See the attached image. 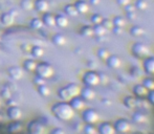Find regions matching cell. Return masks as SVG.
<instances>
[{
  "instance_id": "cell-1",
  "label": "cell",
  "mask_w": 154,
  "mask_h": 134,
  "mask_svg": "<svg viewBox=\"0 0 154 134\" xmlns=\"http://www.w3.org/2000/svg\"><path fill=\"white\" fill-rule=\"evenodd\" d=\"M51 112L53 114L60 120H69L73 117L75 115V110L70 106L69 103L66 102H61V103H57L53 106L51 108Z\"/></svg>"
},
{
  "instance_id": "cell-2",
  "label": "cell",
  "mask_w": 154,
  "mask_h": 134,
  "mask_svg": "<svg viewBox=\"0 0 154 134\" xmlns=\"http://www.w3.org/2000/svg\"><path fill=\"white\" fill-rule=\"evenodd\" d=\"M35 72H36V75H38V77L46 80L53 77L54 68L49 63L43 62V63H40L37 65V68H36V70H35Z\"/></svg>"
},
{
  "instance_id": "cell-3",
  "label": "cell",
  "mask_w": 154,
  "mask_h": 134,
  "mask_svg": "<svg viewBox=\"0 0 154 134\" xmlns=\"http://www.w3.org/2000/svg\"><path fill=\"white\" fill-rule=\"evenodd\" d=\"M45 131V125L40 120H32L27 127V132L29 134H43Z\"/></svg>"
},
{
  "instance_id": "cell-4",
  "label": "cell",
  "mask_w": 154,
  "mask_h": 134,
  "mask_svg": "<svg viewBox=\"0 0 154 134\" xmlns=\"http://www.w3.org/2000/svg\"><path fill=\"white\" fill-rule=\"evenodd\" d=\"M83 82L86 84V86H97V84H100V77L95 71H88L85 73L83 78Z\"/></svg>"
},
{
  "instance_id": "cell-5",
  "label": "cell",
  "mask_w": 154,
  "mask_h": 134,
  "mask_svg": "<svg viewBox=\"0 0 154 134\" xmlns=\"http://www.w3.org/2000/svg\"><path fill=\"white\" fill-rule=\"evenodd\" d=\"M132 53H134V56H136L138 58H145L148 56L149 48L143 43H136L132 47Z\"/></svg>"
},
{
  "instance_id": "cell-6",
  "label": "cell",
  "mask_w": 154,
  "mask_h": 134,
  "mask_svg": "<svg viewBox=\"0 0 154 134\" xmlns=\"http://www.w3.org/2000/svg\"><path fill=\"white\" fill-rule=\"evenodd\" d=\"M6 114H8V117L10 118L11 120H19L22 117V111H21L20 108L16 105L10 106V107L8 108Z\"/></svg>"
},
{
  "instance_id": "cell-7",
  "label": "cell",
  "mask_w": 154,
  "mask_h": 134,
  "mask_svg": "<svg viewBox=\"0 0 154 134\" xmlns=\"http://www.w3.org/2000/svg\"><path fill=\"white\" fill-rule=\"evenodd\" d=\"M83 118L87 124H95L99 120V113L93 109H87L84 111Z\"/></svg>"
},
{
  "instance_id": "cell-8",
  "label": "cell",
  "mask_w": 154,
  "mask_h": 134,
  "mask_svg": "<svg viewBox=\"0 0 154 134\" xmlns=\"http://www.w3.org/2000/svg\"><path fill=\"white\" fill-rule=\"evenodd\" d=\"M131 126H130V123L127 120H116V125H114V129H116V132L120 133H126L130 130Z\"/></svg>"
},
{
  "instance_id": "cell-9",
  "label": "cell",
  "mask_w": 154,
  "mask_h": 134,
  "mask_svg": "<svg viewBox=\"0 0 154 134\" xmlns=\"http://www.w3.org/2000/svg\"><path fill=\"white\" fill-rule=\"evenodd\" d=\"M8 75L11 79L18 81V80L22 79L23 77V69L18 66H12L8 68Z\"/></svg>"
},
{
  "instance_id": "cell-10",
  "label": "cell",
  "mask_w": 154,
  "mask_h": 134,
  "mask_svg": "<svg viewBox=\"0 0 154 134\" xmlns=\"http://www.w3.org/2000/svg\"><path fill=\"white\" fill-rule=\"evenodd\" d=\"M34 8L37 12L44 14V13L48 12L49 3L47 0H36V1L34 2Z\"/></svg>"
},
{
  "instance_id": "cell-11",
  "label": "cell",
  "mask_w": 154,
  "mask_h": 134,
  "mask_svg": "<svg viewBox=\"0 0 154 134\" xmlns=\"http://www.w3.org/2000/svg\"><path fill=\"white\" fill-rule=\"evenodd\" d=\"M0 21L3 25L5 26H11V25L14 24L15 22V15L11 12L3 13V14L0 16Z\"/></svg>"
},
{
  "instance_id": "cell-12",
  "label": "cell",
  "mask_w": 154,
  "mask_h": 134,
  "mask_svg": "<svg viewBox=\"0 0 154 134\" xmlns=\"http://www.w3.org/2000/svg\"><path fill=\"white\" fill-rule=\"evenodd\" d=\"M80 94H81V98L83 99L84 101H91L95 96L94 90H93L90 86H87V87L83 88V89L81 90V92H80Z\"/></svg>"
},
{
  "instance_id": "cell-13",
  "label": "cell",
  "mask_w": 154,
  "mask_h": 134,
  "mask_svg": "<svg viewBox=\"0 0 154 134\" xmlns=\"http://www.w3.org/2000/svg\"><path fill=\"white\" fill-rule=\"evenodd\" d=\"M22 130V124L19 120H12L10 124L6 126L5 131L10 133H17Z\"/></svg>"
},
{
  "instance_id": "cell-14",
  "label": "cell",
  "mask_w": 154,
  "mask_h": 134,
  "mask_svg": "<svg viewBox=\"0 0 154 134\" xmlns=\"http://www.w3.org/2000/svg\"><path fill=\"white\" fill-rule=\"evenodd\" d=\"M69 104H70V106L73 108V110H82L85 108V101L82 98H80L79 96L71 99Z\"/></svg>"
},
{
  "instance_id": "cell-15",
  "label": "cell",
  "mask_w": 154,
  "mask_h": 134,
  "mask_svg": "<svg viewBox=\"0 0 154 134\" xmlns=\"http://www.w3.org/2000/svg\"><path fill=\"white\" fill-rule=\"evenodd\" d=\"M42 21L44 23V25H47V26L51 27L56 25V16H54L51 13H44L42 17Z\"/></svg>"
},
{
  "instance_id": "cell-16",
  "label": "cell",
  "mask_w": 154,
  "mask_h": 134,
  "mask_svg": "<svg viewBox=\"0 0 154 134\" xmlns=\"http://www.w3.org/2000/svg\"><path fill=\"white\" fill-rule=\"evenodd\" d=\"M75 6L78 12H79V14H85L89 10V5H88V3L85 0H78L75 3Z\"/></svg>"
},
{
  "instance_id": "cell-17",
  "label": "cell",
  "mask_w": 154,
  "mask_h": 134,
  "mask_svg": "<svg viewBox=\"0 0 154 134\" xmlns=\"http://www.w3.org/2000/svg\"><path fill=\"white\" fill-rule=\"evenodd\" d=\"M99 132L101 134H114L116 133V129L109 123H104L100 126Z\"/></svg>"
},
{
  "instance_id": "cell-18",
  "label": "cell",
  "mask_w": 154,
  "mask_h": 134,
  "mask_svg": "<svg viewBox=\"0 0 154 134\" xmlns=\"http://www.w3.org/2000/svg\"><path fill=\"white\" fill-rule=\"evenodd\" d=\"M107 64L110 68H119L122 65V61L118 56H111L107 58Z\"/></svg>"
},
{
  "instance_id": "cell-19",
  "label": "cell",
  "mask_w": 154,
  "mask_h": 134,
  "mask_svg": "<svg viewBox=\"0 0 154 134\" xmlns=\"http://www.w3.org/2000/svg\"><path fill=\"white\" fill-rule=\"evenodd\" d=\"M59 96H60V99L63 101H70L71 99L73 98L72 96V94H71V92L69 91V89H68V87L67 86H65V87H63L61 88V89L59 90Z\"/></svg>"
},
{
  "instance_id": "cell-20",
  "label": "cell",
  "mask_w": 154,
  "mask_h": 134,
  "mask_svg": "<svg viewBox=\"0 0 154 134\" xmlns=\"http://www.w3.org/2000/svg\"><path fill=\"white\" fill-rule=\"evenodd\" d=\"M56 25L59 27H66L68 25V19L67 17H65L64 15H57L56 16Z\"/></svg>"
},
{
  "instance_id": "cell-21",
  "label": "cell",
  "mask_w": 154,
  "mask_h": 134,
  "mask_svg": "<svg viewBox=\"0 0 154 134\" xmlns=\"http://www.w3.org/2000/svg\"><path fill=\"white\" fill-rule=\"evenodd\" d=\"M51 41H53L54 44L57 45V46H62V45H64L65 43H66V38H65V36H63L62 34H56L55 36L53 37Z\"/></svg>"
},
{
  "instance_id": "cell-22",
  "label": "cell",
  "mask_w": 154,
  "mask_h": 134,
  "mask_svg": "<svg viewBox=\"0 0 154 134\" xmlns=\"http://www.w3.org/2000/svg\"><path fill=\"white\" fill-rule=\"evenodd\" d=\"M64 12H65V14L69 17H75L79 14V12H78L77 8H75V4H67L64 8Z\"/></svg>"
},
{
  "instance_id": "cell-23",
  "label": "cell",
  "mask_w": 154,
  "mask_h": 134,
  "mask_svg": "<svg viewBox=\"0 0 154 134\" xmlns=\"http://www.w3.org/2000/svg\"><path fill=\"white\" fill-rule=\"evenodd\" d=\"M37 65H38L37 62L35 61V60H32V59L26 60V61H24V63H23V67H24V69L27 71H29V72L36 70Z\"/></svg>"
},
{
  "instance_id": "cell-24",
  "label": "cell",
  "mask_w": 154,
  "mask_h": 134,
  "mask_svg": "<svg viewBox=\"0 0 154 134\" xmlns=\"http://www.w3.org/2000/svg\"><path fill=\"white\" fill-rule=\"evenodd\" d=\"M133 91L137 96H146L147 94H148L149 90L147 89L144 85H136L135 87H134Z\"/></svg>"
},
{
  "instance_id": "cell-25",
  "label": "cell",
  "mask_w": 154,
  "mask_h": 134,
  "mask_svg": "<svg viewBox=\"0 0 154 134\" xmlns=\"http://www.w3.org/2000/svg\"><path fill=\"white\" fill-rule=\"evenodd\" d=\"M31 53H32V57L41 58L44 55V49H43V47L39 46V45H36V46H32L31 48Z\"/></svg>"
},
{
  "instance_id": "cell-26",
  "label": "cell",
  "mask_w": 154,
  "mask_h": 134,
  "mask_svg": "<svg viewBox=\"0 0 154 134\" xmlns=\"http://www.w3.org/2000/svg\"><path fill=\"white\" fill-rule=\"evenodd\" d=\"M144 66L148 73H154V58H148L145 61Z\"/></svg>"
},
{
  "instance_id": "cell-27",
  "label": "cell",
  "mask_w": 154,
  "mask_h": 134,
  "mask_svg": "<svg viewBox=\"0 0 154 134\" xmlns=\"http://www.w3.org/2000/svg\"><path fill=\"white\" fill-rule=\"evenodd\" d=\"M133 120L137 124H142V123H145L147 120V115L143 112L137 111L133 114Z\"/></svg>"
},
{
  "instance_id": "cell-28",
  "label": "cell",
  "mask_w": 154,
  "mask_h": 134,
  "mask_svg": "<svg viewBox=\"0 0 154 134\" xmlns=\"http://www.w3.org/2000/svg\"><path fill=\"white\" fill-rule=\"evenodd\" d=\"M31 27L32 29H41L43 27V25H44V23H43L42 19L40 18H34L31 21Z\"/></svg>"
},
{
  "instance_id": "cell-29",
  "label": "cell",
  "mask_w": 154,
  "mask_h": 134,
  "mask_svg": "<svg viewBox=\"0 0 154 134\" xmlns=\"http://www.w3.org/2000/svg\"><path fill=\"white\" fill-rule=\"evenodd\" d=\"M38 92L41 96L46 98V96H48L49 94H51V89H49V87H47L45 84H43V85L38 86Z\"/></svg>"
},
{
  "instance_id": "cell-30",
  "label": "cell",
  "mask_w": 154,
  "mask_h": 134,
  "mask_svg": "<svg viewBox=\"0 0 154 134\" xmlns=\"http://www.w3.org/2000/svg\"><path fill=\"white\" fill-rule=\"evenodd\" d=\"M106 31H107V29H106L101 23H100V24H95L94 27H93V35H97V37L104 36V35L106 34Z\"/></svg>"
},
{
  "instance_id": "cell-31",
  "label": "cell",
  "mask_w": 154,
  "mask_h": 134,
  "mask_svg": "<svg viewBox=\"0 0 154 134\" xmlns=\"http://www.w3.org/2000/svg\"><path fill=\"white\" fill-rule=\"evenodd\" d=\"M124 104H125L126 107L128 108H135L137 106V101L133 98V96H127V98L124 100Z\"/></svg>"
},
{
  "instance_id": "cell-32",
  "label": "cell",
  "mask_w": 154,
  "mask_h": 134,
  "mask_svg": "<svg viewBox=\"0 0 154 134\" xmlns=\"http://www.w3.org/2000/svg\"><path fill=\"white\" fill-rule=\"evenodd\" d=\"M67 87H68L69 91L71 92V94H72V96L75 98V96H78L80 94V92H81V89H80V87L77 85V84H68L67 85Z\"/></svg>"
},
{
  "instance_id": "cell-33",
  "label": "cell",
  "mask_w": 154,
  "mask_h": 134,
  "mask_svg": "<svg viewBox=\"0 0 154 134\" xmlns=\"http://www.w3.org/2000/svg\"><path fill=\"white\" fill-rule=\"evenodd\" d=\"M20 6L24 11H32L34 8V1L32 0H22Z\"/></svg>"
},
{
  "instance_id": "cell-34",
  "label": "cell",
  "mask_w": 154,
  "mask_h": 134,
  "mask_svg": "<svg viewBox=\"0 0 154 134\" xmlns=\"http://www.w3.org/2000/svg\"><path fill=\"white\" fill-rule=\"evenodd\" d=\"M81 35L85 37H91L93 35V27L89 25H85L81 29Z\"/></svg>"
},
{
  "instance_id": "cell-35",
  "label": "cell",
  "mask_w": 154,
  "mask_h": 134,
  "mask_svg": "<svg viewBox=\"0 0 154 134\" xmlns=\"http://www.w3.org/2000/svg\"><path fill=\"white\" fill-rule=\"evenodd\" d=\"M130 33H131L132 36H134V37H140V36H142V35H144L145 31H144V29H143V27L135 25V26H133L131 29Z\"/></svg>"
},
{
  "instance_id": "cell-36",
  "label": "cell",
  "mask_w": 154,
  "mask_h": 134,
  "mask_svg": "<svg viewBox=\"0 0 154 134\" xmlns=\"http://www.w3.org/2000/svg\"><path fill=\"white\" fill-rule=\"evenodd\" d=\"M113 25L114 26H118V27H124L126 24V21L125 19L123 18V17H116V18L113 19Z\"/></svg>"
},
{
  "instance_id": "cell-37",
  "label": "cell",
  "mask_w": 154,
  "mask_h": 134,
  "mask_svg": "<svg viewBox=\"0 0 154 134\" xmlns=\"http://www.w3.org/2000/svg\"><path fill=\"white\" fill-rule=\"evenodd\" d=\"M97 57L102 60H107V58L109 57V53H108L107 49L105 48H101L97 50Z\"/></svg>"
},
{
  "instance_id": "cell-38",
  "label": "cell",
  "mask_w": 154,
  "mask_h": 134,
  "mask_svg": "<svg viewBox=\"0 0 154 134\" xmlns=\"http://www.w3.org/2000/svg\"><path fill=\"white\" fill-rule=\"evenodd\" d=\"M135 6L138 8V10L145 11L147 8V6H148V3H147L146 0H137V1H136Z\"/></svg>"
},
{
  "instance_id": "cell-39",
  "label": "cell",
  "mask_w": 154,
  "mask_h": 134,
  "mask_svg": "<svg viewBox=\"0 0 154 134\" xmlns=\"http://www.w3.org/2000/svg\"><path fill=\"white\" fill-rule=\"evenodd\" d=\"M144 86L148 90H154V80H152V79H146L144 81Z\"/></svg>"
},
{
  "instance_id": "cell-40",
  "label": "cell",
  "mask_w": 154,
  "mask_h": 134,
  "mask_svg": "<svg viewBox=\"0 0 154 134\" xmlns=\"http://www.w3.org/2000/svg\"><path fill=\"white\" fill-rule=\"evenodd\" d=\"M101 24L103 25L106 29H110L113 27V21L110 20V19H103V21H102Z\"/></svg>"
},
{
  "instance_id": "cell-41",
  "label": "cell",
  "mask_w": 154,
  "mask_h": 134,
  "mask_svg": "<svg viewBox=\"0 0 154 134\" xmlns=\"http://www.w3.org/2000/svg\"><path fill=\"white\" fill-rule=\"evenodd\" d=\"M91 21L93 24H100V23H102V21H103V17L100 14H95L91 17Z\"/></svg>"
},
{
  "instance_id": "cell-42",
  "label": "cell",
  "mask_w": 154,
  "mask_h": 134,
  "mask_svg": "<svg viewBox=\"0 0 154 134\" xmlns=\"http://www.w3.org/2000/svg\"><path fill=\"white\" fill-rule=\"evenodd\" d=\"M84 131H85L87 134H95V133H97V130H95L94 127L91 126V124H88L87 126L85 127Z\"/></svg>"
},
{
  "instance_id": "cell-43",
  "label": "cell",
  "mask_w": 154,
  "mask_h": 134,
  "mask_svg": "<svg viewBox=\"0 0 154 134\" xmlns=\"http://www.w3.org/2000/svg\"><path fill=\"white\" fill-rule=\"evenodd\" d=\"M35 83H36L38 86H40V85L45 84V82H44V79H42V78H40V77H38V75H37L36 79H35Z\"/></svg>"
},
{
  "instance_id": "cell-44",
  "label": "cell",
  "mask_w": 154,
  "mask_h": 134,
  "mask_svg": "<svg viewBox=\"0 0 154 134\" xmlns=\"http://www.w3.org/2000/svg\"><path fill=\"white\" fill-rule=\"evenodd\" d=\"M127 16H128V19H129V20H135V19H136L135 12H128Z\"/></svg>"
},
{
  "instance_id": "cell-45",
  "label": "cell",
  "mask_w": 154,
  "mask_h": 134,
  "mask_svg": "<svg viewBox=\"0 0 154 134\" xmlns=\"http://www.w3.org/2000/svg\"><path fill=\"white\" fill-rule=\"evenodd\" d=\"M148 100L150 103H152L154 104V90H151V92H148Z\"/></svg>"
},
{
  "instance_id": "cell-46",
  "label": "cell",
  "mask_w": 154,
  "mask_h": 134,
  "mask_svg": "<svg viewBox=\"0 0 154 134\" xmlns=\"http://www.w3.org/2000/svg\"><path fill=\"white\" fill-rule=\"evenodd\" d=\"M51 133H53V134H65V131L63 130V129L56 128V129H54V130L51 131Z\"/></svg>"
},
{
  "instance_id": "cell-47",
  "label": "cell",
  "mask_w": 154,
  "mask_h": 134,
  "mask_svg": "<svg viewBox=\"0 0 154 134\" xmlns=\"http://www.w3.org/2000/svg\"><path fill=\"white\" fill-rule=\"evenodd\" d=\"M118 2H119V4H120V5L126 6V5H128V4L130 3V0H118Z\"/></svg>"
},
{
  "instance_id": "cell-48",
  "label": "cell",
  "mask_w": 154,
  "mask_h": 134,
  "mask_svg": "<svg viewBox=\"0 0 154 134\" xmlns=\"http://www.w3.org/2000/svg\"><path fill=\"white\" fill-rule=\"evenodd\" d=\"M126 6H127V8H126L127 13L128 12H135V6H134V5H130V3H129L128 5H126Z\"/></svg>"
},
{
  "instance_id": "cell-49",
  "label": "cell",
  "mask_w": 154,
  "mask_h": 134,
  "mask_svg": "<svg viewBox=\"0 0 154 134\" xmlns=\"http://www.w3.org/2000/svg\"><path fill=\"white\" fill-rule=\"evenodd\" d=\"M114 33L116 35H121L123 33V27H118V26H114Z\"/></svg>"
},
{
  "instance_id": "cell-50",
  "label": "cell",
  "mask_w": 154,
  "mask_h": 134,
  "mask_svg": "<svg viewBox=\"0 0 154 134\" xmlns=\"http://www.w3.org/2000/svg\"><path fill=\"white\" fill-rule=\"evenodd\" d=\"M89 2L92 4V5H97V4L101 2V0H89Z\"/></svg>"
},
{
  "instance_id": "cell-51",
  "label": "cell",
  "mask_w": 154,
  "mask_h": 134,
  "mask_svg": "<svg viewBox=\"0 0 154 134\" xmlns=\"http://www.w3.org/2000/svg\"><path fill=\"white\" fill-rule=\"evenodd\" d=\"M2 120H3V114H2L1 112H0V122H1Z\"/></svg>"
},
{
  "instance_id": "cell-52",
  "label": "cell",
  "mask_w": 154,
  "mask_h": 134,
  "mask_svg": "<svg viewBox=\"0 0 154 134\" xmlns=\"http://www.w3.org/2000/svg\"><path fill=\"white\" fill-rule=\"evenodd\" d=\"M0 40H1V32H0Z\"/></svg>"
}]
</instances>
